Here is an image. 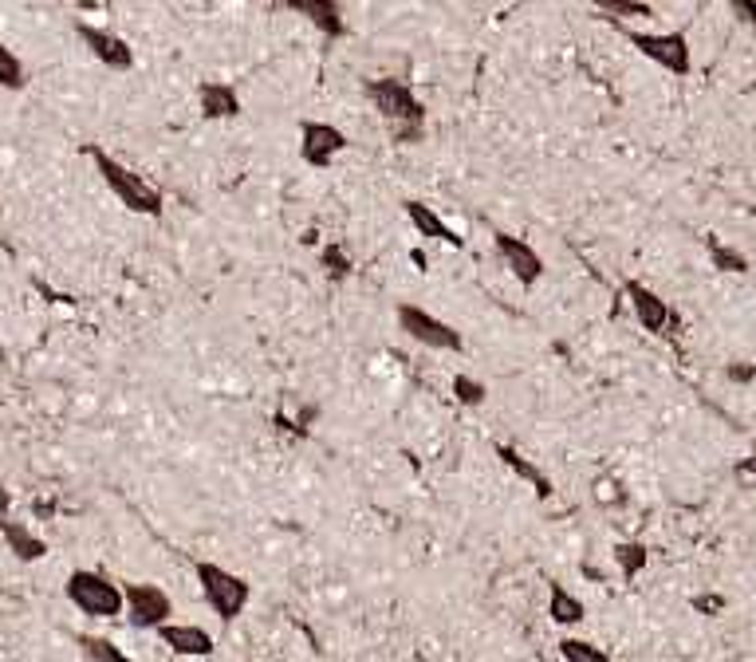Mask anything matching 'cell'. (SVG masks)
I'll return each instance as SVG.
<instances>
[{"mask_svg": "<svg viewBox=\"0 0 756 662\" xmlns=\"http://www.w3.org/2000/svg\"><path fill=\"white\" fill-rule=\"evenodd\" d=\"M87 158L95 162V174L103 178V186L111 190V198L126 205V213H138V217H158L162 213V194L138 174L130 170L126 162H119L115 154H107L103 146H87Z\"/></svg>", "mask_w": 756, "mask_h": 662, "instance_id": "6da1fadb", "label": "cell"}, {"mask_svg": "<svg viewBox=\"0 0 756 662\" xmlns=\"http://www.w3.org/2000/svg\"><path fill=\"white\" fill-rule=\"evenodd\" d=\"M193 580H197V592L205 599V607L221 619V623H233L245 615V607L252 603V584L245 576L229 572L225 564H213V560H197L193 564Z\"/></svg>", "mask_w": 756, "mask_h": 662, "instance_id": "7a4b0ae2", "label": "cell"}, {"mask_svg": "<svg viewBox=\"0 0 756 662\" xmlns=\"http://www.w3.org/2000/svg\"><path fill=\"white\" fill-rule=\"evenodd\" d=\"M63 596L87 619H123L126 611L123 584H115L99 568H75L67 576V584H63Z\"/></svg>", "mask_w": 756, "mask_h": 662, "instance_id": "3957f363", "label": "cell"}, {"mask_svg": "<svg viewBox=\"0 0 756 662\" xmlns=\"http://www.w3.org/2000/svg\"><path fill=\"white\" fill-rule=\"evenodd\" d=\"M367 99L375 103V111L398 131V138H422L426 123V107L414 95V87L406 79H371L367 83Z\"/></svg>", "mask_w": 756, "mask_h": 662, "instance_id": "277c9868", "label": "cell"}, {"mask_svg": "<svg viewBox=\"0 0 756 662\" xmlns=\"http://www.w3.org/2000/svg\"><path fill=\"white\" fill-rule=\"evenodd\" d=\"M394 320H398V328L406 331L414 343H422V347H430V351H449V355H457V351L465 347L461 331L453 328L449 320H441V316L418 308V304H398V308H394Z\"/></svg>", "mask_w": 756, "mask_h": 662, "instance_id": "5b68a950", "label": "cell"}, {"mask_svg": "<svg viewBox=\"0 0 756 662\" xmlns=\"http://www.w3.org/2000/svg\"><path fill=\"white\" fill-rule=\"evenodd\" d=\"M123 599H126V623L134 631H158L170 623L174 615V599L166 588L158 584H146V580H134V584H123Z\"/></svg>", "mask_w": 756, "mask_h": 662, "instance_id": "8992f818", "label": "cell"}, {"mask_svg": "<svg viewBox=\"0 0 756 662\" xmlns=\"http://www.w3.org/2000/svg\"><path fill=\"white\" fill-rule=\"evenodd\" d=\"M627 40L634 52H642L650 64L666 67L674 75H690L693 56H690V40L686 32H630L627 28Z\"/></svg>", "mask_w": 756, "mask_h": 662, "instance_id": "52a82bcc", "label": "cell"}, {"mask_svg": "<svg viewBox=\"0 0 756 662\" xmlns=\"http://www.w3.org/2000/svg\"><path fill=\"white\" fill-rule=\"evenodd\" d=\"M493 249H497L501 265L508 268V276H512L520 288H532V284L544 276V257H540L536 245H528L524 237L497 229V233H493Z\"/></svg>", "mask_w": 756, "mask_h": 662, "instance_id": "ba28073f", "label": "cell"}, {"mask_svg": "<svg viewBox=\"0 0 756 662\" xmlns=\"http://www.w3.org/2000/svg\"><path fill=\"white\" fill-rule=\"evenodd\" d=\"M347 150V134L339 131L335 123H319V119H308L300 127V158L315 166V170H331L335 158Z\"/></svg>", "mask_w": 756, "mask_h": 662, "instance_id": "9c48e42d", "label": "cell"}, {"mask_svg": "<svg viewBox=\"0 0 756 662\" xmlns=\"http://www.w3.org/2000/svg\"><path fill=\"white\" fill-rule=\"evenodd\" d=\"M75 36L83 40V48L111 71H130L134 67V48L126 44L119 32L111 28H99V24H87V20H75Z\"/></svg>", "mask_w": 756, "mask_h": 662, "instance_id": "30bf717a", "label": "cell"}, {"mask_svg": "<svg viewBox=\"0 0 756 662\" xmlns=\"http://www.w3.org/2000/svg\"><path fill=\"white\" fill-rule=\"evenodd\" d=\"M158 635V643L170 651V655H178V659H209L213 651H217V643H213V635L201 627V623H166V627H158L154 631Z\"/></svg>", "mask_w": 756, "mask_h": 662, "instance_id": "8fae6325", "label": "cell"}, {"mask_svg": "<svg viewBox=\"0 0 756 662\" xmlns=\"http://www.w3.org/2000/svg\"><path fill=\"white\" fill-rule=\"evenodd\" d=\"M623 292H627L634 320L650 331V335H666V331H670V324H674V312H670V304H666V300H662L654 288H646L642 280H627V284H623Z\"/></svg>", "mask_w": 756, "mask_h": 662, "instance_id": "7c38bea8", "label": "cell"}, {"mask_svg": "<svg viewBox=\"0 0 756 662\" xmlns=\"http://www.w3.org/2000/svg\"><path fill=\"white\" fill-rule=\"evenodd\" d=\"M197 111L209 123H229V119H241L245 103H241V91L233 83H225V79H201L197 83Z\"/></svg>", "mask_w": 756, "mask_h": 662, "instance_id": "4fadbf2b", "label": "cell"}, {"mask_svg": "<svg viewBox=\"0 0 756 662\" xmlns=\"http://www.w3.org/2000/svg\"><path fill=\"white\" fill-rule=\"evenodd\" d=\"M402 213H406V221L414 225V233L418 237H426V241H441V245H449L453 253H461L465 249V237L441 217L434 205H426V201H418V198H410V201H402Z\"/></svg>", "mask_w": 756, "mask_h": 662, "instance_id": "5bb4252c", "label": "cell"}, {"mask_svg": "<svg viewBox=\"0 0 756 662\" xmlns=\"http://www.w3.org/2000/svg\"><path fill=\"white\" fill-rule=\"evenodd\" d=\"M0 536H4L8 552H12L20 564H36V560L48 556V540H44L40 532L28 529L24 521H16V517H4V521H0Z\"/></svg>", "mask_w": 756, "mask_h": 662, "instance_id": "9a60e30c", "label": "cell"}, {"mask_svg": "<svg viewBox=\"0 0 756 662\" xmlns=\"http://www.w3.org/2000/svg\"><path fill=\"white\" fill-rule=\"evenodd\" d=\"M288 8L304 12V16L312 20L315 28H319L323 36H331V40L347 36V16H343V8H339L335 0H292Z\"/></svg>", "mask_w": 756, "mask_h": 662, "instance_id": "2e32d148", "label": "cell"}, {"mask_svg": "<svg viewBox=\"0 0 756 662\" xmlns=\"http://www.w3.org/2000/svg\"><path fill=\"white\" fill-rule=\"evenodd\" d=\"M548 619L556 623V627H564V631H571V627H579L583 619H587V607H583V599L575 596V592H567L564 584H548Z\"/></svg>", "mask_w": 756, "mask_h": 662, "instance_id": "e0dca14e", "label": "cell"}, {"mask_svg": "<svg viewBox=\"0 0 756 662\" xmlns=\"http://www.w3.org/2000/svg\"><path fill=\"white\" fill-rule=\"evenodd\" d=\"M497 458H501V465H508V469H512L520 481H528V485H532L540 497H552V477H548V473H544L536 462H528L520 450H512V446L497 442Z\"/></svg>", "mask_w": 756, "mask_h": 662, "instance_id": "ac0fdd59", "label": "cell"}, {"mask_svg": "<svg viewBox=\"0 0 756 662\" xmlns=\"http://www.w3.org/2000/svg\"><path fill=\"white\" fill-rule=\"evenodd\" d=\"M75 643H79V651H83L87 662H134L123 647H119L115 639H107V635H79Z\"/></svg>", "mask_w": 756, "mask_h": 662, "instance_id": "d6986e66", "label": "cell"}, {"mask_svg": "<svg viewBox=\"0 0 756 662\" xmlns=\"http://www.w3.org/2000/svg\"><path fill=\"white\" fill-rule=\"evenodd\" d=\"M556 647H560V659L564 662H611L607 647H599V643H591L583 635H564Z\"/></svg>", "mask_w": 756, "mask_h": 662, "instance_id": "ffe728a7", "label": "cell"}, {"mask_svg": "<svg viewBox=\"0 0 756 662\" xmlns=\"http://www.w3.org/2000/svg\"><path fill=\"white\" fill-rule=\"evenodd\" d=\"M615 564H619V572H623L627 580H634V576L650 564V548H646L642 540H619V544H615Z\"/></svg>", "mask_w": 756, "mask_h": 662, "instance_id": "44dd1931", "label": "cell"}, {"mask_svg": "<svg viewBox=\"0 0 756 662\" xmlns=\"http://www.w3.org/2000/svg\"><path fill=\"white\" fill-rule=\"evenodd\" d=\"M24 83H28L24 60H20L8 44H0V87H4V91H20Z\"/></svg>", "mask_w": 756, "mask_h": 662, "instance_id": "7402d4cb", "label": "cell"}, {"mask_svg": "<svg viewBox=\"0 0 756 662\" xmlns=\"http://www.w3.org/2000/svg\"><path fill=\"white\" fill-rule=\"evenodd\" d=\"M449 391H453V398L461 402V406H485V398H489V387L481 383V379H473V375H453V383H449Z\"/></svg>", "mask_w": 756, "mask_h": 662, "instance_id": "603a6c76", "label": "cell"}, {"mask_svg": "<svg viewBox=\"0 0 756 662\" xmlns=\"http://www.w3.org/2000/svg\"><path fill=\"white\" fill-rule=\"evenodd\" d=\"M709 261L721 272H749V257L745 253H737V249H729V245H721L713 237H709Z\"/></svg>", "mask_w": 756, "mask_h": 662, "instance_id": "cb8c5ba5", "label": "cell"}, {"mask_svg": "<svg viewBox=\"0 0 756 662\" xmlns=\"http://www.w3.org/2000/svg\"><path fill=\"white\" fill-rule=\"evenodd\" d=\"M595 501L599 505H607V509H615V505H623L627 501V493H623V485H619V477H595Z\"/></svg>", "mask_w": 756, "mask_h": 662, "instance_id": "d4e9b609", "label": "cell"}, {"mask_svg": "<svg viewBox=\"0 0 756 662\" xmlns=\"http://www.w3.org/2000/svg\"><path fill=\"white\" fill-rule=\"evenodd\" d=\"M603 12H619V16H650V4H634V0H603Z\"/></svg>", "mask_w": 756, "mask_h": 662, "instance_id": "484cf974", "label": "cell"}, {"mask_svg": "<svg viewBox=\"0 0 756 662\" xmlns=\"http://www.w3.org/2000/svg\"><path fill=\"white\" fill-rule=\"evenodd\" d=\"M323 268H327L331 276H343V272L351 268V261L343 257V249H339V245H327V249H323Z\"/></svg>", "mask_w": 756, "mask_h": 662, "instance_id": "4316f807", "label": "cell"}, {"mask_svg": "<svg viewBox=\"0 0 756 662\" xmlns=\"http://www.w3.org/2000/svg\"><path fill=\"white\" fill-rule=\"evenodd\" d=\"M693 611H701V615H721V611H725V596H693Z\"/></svg>", "mask_w": 756, "mask_h": 662, "instance_id": "83f0119b", "label": "cell"}, {"mask_svg": "<svg viewBox=\"0 0 756 662\" xmlns=\"http://www.w3.org/2000/svg\"><path fill=\"white\" fill-rule=\"evenodd\" d=\"M729 8H733L745 24H756V0H729Z\"/></svg>", "mask_w": 756, "mask_h": 662, "instance_id": "f1b7e54d", "label": "cell"}, {"mask_svg": "<svg viewBox=\"0 0 756 662\" xmlns=\"http://www.w3.org/2000/svg\"><path fill=\"white\" fill-rule=\"evenodd\" d=\"M737 481H745V485H756V450L745 458V462L737 465Z\"/></svg>", "mask_w": 756, "mask_h": 662, "instance_id": "f546056e", "label": "cell"}, {"mask_svg": "<svg viewBox=\"0 0 756 662\" xmlns=\"http://www.w3.org/2000/svg\"><path fill=\"white\" fill-rule=\"evenodd\" d=\"M729 375H733V379H753L756 371H753V367H733V371H729Z\"/></svg>", "mask_w": 756, "mask_h": 662, "instance_id": "4dcf8cb0", "label": "cell"}]
</instances>
